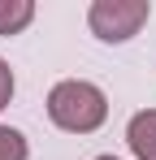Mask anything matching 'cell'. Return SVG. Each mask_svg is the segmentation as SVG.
Returning a JSON list of instances; mask_svg holds the SVG:
<instances>
[{
  "instance_id": "obj_7",
  "label": "cell",
  "mask_w": 156,
  "mask_h": 160,
  "mask_svg": "<svg viewBox=\"0 0 156 160\" xmlns=\"http://www.w3.org/2000/svg\"><path fill=\"white\" fill-rule=\"evenodd\" d=\"M96 160H117V156H96Z\"/></svg>"
},
{
  "instance_id": "obj_2",
  "label": "cell",
  "mask_w": 156,
  "mask_h": 160,
  "mask_svg": "<svg viewBox=\"0 0 156 160\" xmlns=\"http://www.w3.org/2000/svg\"><path fill=\"white\" fill-rule=\"evenodd\" d=\"M152 18V4L148 0H96L87 9V26L96 39L104 43H126L139 35V26Z\"/></svg>"
},
{
  "instance_id": "obj_4",
  "label": "cell",
  "mask_w": 156,
  "mask_h": 160,
  "mask_svg": "<svg viewBox=\"0 0 156 160\" xmlns=\"http://www.w3.org/2000/svg\"><path fill=\"white\" fill-rule=\"evenodd\" d=\"M30 22H35L30 0H0V35H22Z\"/></svg>"
},
{
  "instance_id": "obj_5",
  "label": "cell",
  "mask_w": 156,
  "mask_h": 160,
  "mask_svg": "<svg viewBox=\"0 0 156 160\" xmlns=\"http://www.w3.org/2000/svg\"><path fill=\"white\" fill-rule=\"evenodd\" d=\"M30 147H26V134L13 130V126H0V160H26Z\"/></svg>"
},
{
  "instance_id": "obj_1",
  "label": "cell",
  "mask_w": 156,
  "mask_h": 160,
  "mask_svg": "<svg viewBox=\"0 0 156 160\" xmlns=\"http://www.w3.org/2000/svg\"><path fill=\"white\" fill-rule=\"evenodd\" d=\"M48 117L65 134H91L108 117V95L87 78H65L48 91Z\"/></svg>"
},
{
  "instance_id": "obj_3",
  "label": "cell",
  "mask_w": 156,
  "mask_h": 160,
  "mask_svg": "<svg viewBox=\"0 0 156 160\" xmlns=\"http://www.w3.org/2000/svg\"><path fill=\"white\" fill-rule=\"evenodd\" d=\"M126 143L134 152V160H156V108H143V112L130 117Z\"/></svg>"
},
{
  "instance_id": "obj_6",
  "label": "cell",
  "mask_w": 156,
  "mask_h": 160,
  "mask_svg": "<svg viewBox=\"0 0 156 160\" xmlns=\"http://www.w3.org/2000/svg\"><path fill=\"white\" fill-rule=\"evenodd\" d=\"M13 87H18V82H13V69H9V61L0 56V112H4L9 100H13Z\"/></svg>"
}]
</instances>
